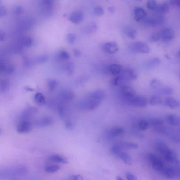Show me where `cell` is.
I'll return each instance as SVG.
<instances>
[{
  "instance_id": "6125c7cd",
  "label": "cell",
  "mask_w": 180,
  "mask_h": 180,
  "mask_svg": "<svg viewBox=\"0 0 180 180\" xmlns=\"http://www.w3.org/2000/svg\"><path fill=\"white\" fill-rule=\"evenodd\" d=\"M1 129H0V134H1Z\"/></svg>"
},
{
  "instance_id": "e575fe53",
  "label": "cell",
  "mask_w": 180,
  "mask_h": 180,
  "mask_svg": "<svg viewBox=\"0 0 180 180\" xmlns=\"http://www.w3.org/2000/svg\"><path fill=\"white\" fill-rule=\"evenodd\" d=\"M162 93L165 95H171L174 93V90L172 87L168 86L162 87L160 89Z\"/></svg>"
},
{
  "instance_id": "8d00e7d4",
  "label": "cell",
  "mask_w": 180,
  "mask_h": 180,
  "mask_svg": "<svg viewBox=\"0 0 180 180\" xmlns=\"http://www.w3.org/2000/svg\"><path fill=\"white\" fill-rule=\"evenodd\" d=\"M160 60L159 58H154L149 60L147 62V65L148 67H152L155 66L159 65L160 63Z\"/></svg>"
},
{
  "instance_id": "74e56055",
  "label": "cell",
  "mask_w": 180,
  "mask_h": 180,
  "mask_svg": "<svg viewBox=\"0 0 180 180\" xmlns=\"http://www.w3.org/2000/svg\"><path fill=\"white\" fill-rule=\"evenodd\" d=\"M126 81L122 76H117L114 80L113 84L115 86H121L124 84Z\"/></svg>"
},
{
  "instance_id": "8fae6325",
  "label": "cell",
  "mask_w": 180,
  "mask_h": 180,
  "mask_svg": "<svg viewBox=\"0 0 180 180\" xmlns=\"http://www.w3.org/2000/svg\"><path fill=\"white\" fill-rule=\"evenodd\" d=\"M155 147L157 150L164 156L171 150L166 144L160 141H158L155 143Z\"/></svg>"
},
{
  "instance_id": "ffe728a7",
  "label": "cell",
  "mask_w": 180,
  "mask_h": 180,
  "mask_svg": "<svg viewBox=\"0 0 180 180\" xmlns=\"http://www.w3.org/2000/svg\"><path fill=\"white\" fill-rule=\"evenodd\" d=\"M36 112V108L33 107L28 108L23 112L22 117L23 119H29Z\"/></svg>"
},
{
  "instance_id": "94428289",
  "label": "cell",
  "mask_w": 180,
  "mask_h": 180,
  "mask_svg": "<svg viewBox=\"0 0 180 180\" xmlns=\"http://www.w3.org/2000/svg\"><path fill=\"white\" fill-rule=\"evenodd\" d=\"M117 180H124L122 178L120 177H118L117 178Z\"/></svg>"
},
{
  "instance_id": "91938a15",
  "label": "cell",
  "mask_w": 180,
  "mask_h": 180,
  "mask_svg": "<svg viewBox=\"0 0 180 180\" xmlns=\"http://www.w3.org/2000/svg\"><path fill=\"white\" fill-rule=\"evenodd\" d=\"M26 90L28 91H33V89L29 88V87H26Z\"/></svg>"
},
{
  "instance_id": "52a82bcc",
  "label": "cell",
  "mask_w": 180,
  "mask_h": 180,
  "mask_svg": "<svg viewBox=\"0 0 180 180\" xmlns=\"http://www.w3.org/2000/svg\"><path fill=\"white\" fill-rule=\"evenodd\" d=\"M161 39L164 41L169 42L174 38V30L170 28H165L159 32Z\"/></svg>"
},
{
  "instance_id": "9f6ffc18",
  "label": "cell",
  "mask_w": 180,
  "mask_h": 180,
  "mask_svg": "<svg viewBox=\"0 0 180 180\" xmlns=\"http://www.w3.org/2000/svg\"><path fill=\"white\" fill-rule=\"evenodd\" d=\"M171 4L179 7L180 6V1L179 0H174L170 1Z\"/></svg>"
},
{
  "instance_id": "7c38bea8",
  "label": "cell",
  "mask_w": 180,
  "mask_h": 180,
  "mask_svg": "<svg viewBox=\"0 0 180 180\" xmlns=\"http://www.w3.org/2000/svg\"><path fill=\"white\" fill-rule=\"evenodd\" d=\"M126 81H132L137 78V75L135 71L131 69H127L123 71L122 76Z\"/></svg>"
},
{
  "instance_id": "816d5d0a",
  "label": "cell",
  "mask_w": 180,
  "mask_h": 180,
  "mask_svg": "<svg viewBox=\"0 0 180 180\" xmlns=\"http://www.w3.org/2000/svg\"><path fill=\"white\" fill-rule=\"evenodd\" d=\"M60 56L63 58L65 59H67L70 58V55L69 54V53L67 52V51H62L60 52Z\"/></svg>"
},
{
  "instance_id": "c3c4849f",
  "label": "cell",
  "mask_w": 180,
  "mask_h": 180,
  "mask_svg": "<svg viewBox=\"0 0 180 180\" xmlns=\"http://www.w3.org/2000/svg\"><path fill=\"white\" fill-rule=\"evenodd\" d=\"M48 56L47 55H42L40 56H39L37 58V61L40 63H43L47 61L48 59Z\"/></svg>"
},
{
  "instance_id": "f1b7e54d",
  "label": "cell",
  "mask_w": 180,
  "mask_h": 180,
  "mask_svg": "<svg viewBox=\"0 0 180 180\" xmlns=\"http://www.w3.org/2000/svg\"><path fill=\"white\" fill-rule=\"evenodd\" d=\"M148 123L149 125L152 126H161L164 124L163 119L159 118H153L149 120Z\"/></svg>"
},
{
  "instance_id": "681fc988",
  "label": "cell",
  "mask_w": 180,
  "mask_h": 180,
  "mask_svg": "<svg viewBox=\"0 0 180 180\" xmlns=\"http://www.w3.org/2000/svg\"><path fill=\"white\" fill-rule=\"evenodd\" d=\"M7 12V9L4 6H0V17L4 16Z\"/></svg>"
},
{
  "instance_id": "f907efd6",
  "label": "cell",
  "mask_w": 180,
  "mask_h": 180,
  "mask_svg": "<svg viewBox=\"0 0 180 180\" xmlns=\"http://www.w3.org/2000/svg\"><path fill=\"white\" fill-rule=\"evenodd\" d=\"M126 176L128 180H138L135 176L130 172L126 173Z\"/></svg>"
},
{
  "instance_id": "e7e4bbea",
  "label": "cell",
  "mask_w": 180,
  "mask_h": 180,
  "mask_svg": "<svg viewBox=\"0 0 180 180\" xmlns=\"http://www.w3.org/2000/svg\"><path fill=\"white\" fill-rule=\"evenodd\" d=\"M1 1H0V4H1Z\"/></svg>"
},
{
  "instance_id": "b9f144b4",
  "label": "cell",
  "mask_w": 180,
  "mask_h": 180,
  "mask_svg": "<svg viewBox=\"0 0 180 180\" xmlns=\"http://www.w3.org/2000/svg\"><path fill=\"white\" fill-rule=\"evenodd\" d=\"M66 39L69 43L73 44L75 41V36L73 33L68 34L67 35Z\"/></svg>"
},
{
  "instance_id": "7a4b0ae2",
  "label": "cell",
  "mask_w": 180,
  "mask_h": 180,
  "mask_svg": "<svg viewBox=\"0 0 180 180\" xmlns=\"http://www.w3.org/2000/svg\"><path fill=\"white\" fill-rule=\"evenodd\" d=\"M147 158L155 170L157 171L161 172L164 168L163 162L154 154H149L147 155Z\"/></svg>"
},
{
  "instance_id": "484cf974",
  "label": "cell",
  "mask_w": 180,
  "mask_h": 180,
  "mask_svg": "<svg viewBox=\"0 0 180 180\" xmlns=\"http://www.w3.org/2000/svg\"><path fill=\"white\" fill-rule=\"evenodd\" d=\"M97 26L95 23L92 22L88 24L86 27V31L88 33H92L97 31Z\"/></svg>"
},
{
  "instance_id": "11a10c76",
  "label": "cell",
  "mask_w": 180,
  "mask_h": 180,
  "mask_svg": "<svg viewBox=\"0 0 180 180\" xmlns=\"http://www.w3.org/2000/svg\"><path fill=\"white\" fill-rule=\"evenodd\" d=\"M23 8L21 6H18L16 7L15 9L16 14L17 15H20L22 13Z\"/></svg>"
},
{
  "instance_id": "9c48e42d",
  "label": "cell",
  "mask_w": 180,
  "mask_h": 180,
  "mask_svg": "<svg viewBox=\"0 0 180 180\" xmlns=\"http://www.w3.org/2000/svg\"><path fill=\"white\" fill-rule=\"evenodd\" d=\"M103 49L107 53L110 54H115L119 50L117 43L114 42L106 43L103 46Z\"/></svg>"
},
{
  "instance_id": "2e32d148",
  "label": "cell",
  "mask_w": 180,
  "mask_h": 180,
  "mask_svg": "<svg viewBox=\"0 0 180 180\" xmlns=\"http://www.w3.org/2000/svg\"><path fill=\"white\" fill-rule=\"evenodd\" d=\"M124 129L120 127H115L112 128L108 133V137L110 139H112L115 137L120 136L124 134Z\"/></svg>"
},
{
  "instance_id": "603a6c76",
  "label": "cell",
  "mask_w": 180,
  "mask_h": 180,
  "mask_svg": "<svg viewBox=\"0 0 180 180\" xmlns=\"http://www.w3.org/2000/svg\"><path fill=\"white\" fill-rule=\"evenodd\" d=\"M124 33L128 37L132 39H135L137 36L136 30L131 27H127L125 28Z\"/></svg>"
},
{
  "instance_id": "1f68e13d",
  "label": "cell",
  "mask_w": 180,
  "mask_h": 180,
  "mask_svg": "<svg viewBox=\"0 0 180 180\" xmlns=\"http://www.w3.org/2000/svg\"><path fill=\"white\" fill-rule=\"evenodd\" d=\"M150 86L151 88L155 90H158V89L160 90L162 87V84L159 80L154 79L151 81Z\"/></svg>"
},
{
  "instance_id": "836d02e7",
  "label": "cell",
  "mask_w": 180,
  "mask_h": 180,
  "mask_svg": "<svg viewBox=\"0 0 180 180\" xmlns=\"http://www.w3.org/2000/svg\"><path fill=\"white\" fill-rule=\"evenodd\" d=\"M111 151L113 154L118 155L119 156L123 152L118 144L114 145L112 147Z\"/></svg>"
},
{
  "instance_id": "7dc6e473",
  "label": "cell",
  "mask_w": 180,
  "mask_h": 180,
  "mask_svg": "<svg viewBox=\"0 0 180 180\" xmlns=\"http://www.w3.org/2000/svg\"><path fill=\"white\" fill-rule=\"evenodd\" d=\"M48 84L49 88L51 90H55L56 87L57 83L56 80H49L48 83Z\"/></svg>"
},
{
  "instance_id": "5bb4252c",
  "label": "cell",
  "mask_w": 180,
  "mask_h": 180,
  "mask_svg": "<svg viewBox=\"0 0 180 180\" xmlns=\"http://www.w3.org/2000/svg\"><path fill=\"white\" fill-rule=\"evenodd\" d=\"M83 13L80 11H76L71 14L69 19L73 23L78 24L83 21Z\"/></svg>"
},
{
  "instance_id": "44dd1931",
  "label": "cell",
  "mask_w": 180,
  "mask_h": 180,
  "mask_svg": "<svg viewBox=\"0 0 180 180\" xmlns=\"http://www.w3.org/2000/svg\"><path fill=\"white\" fill-rule=\"evenodd\" d=\"M118 144L122 150L124 149H135L138 147L137 144L133 142H122Z\"/></svg>"
},
{
  "instance_id": "6da1fadb",
  "label": "cell",
  "mask_w": 180,
  "mask_h": 180,
  "mask_svg": "<svg viewBox=\"0 0 180 180\" xmlns=\"http://www.w3.org/2000/svg\"><path fill=\"white\" fill-rule=\"evenodd\" d=\"M105 94L102 90H97L92 93L83 103V106L88 110L97 108L104 98Z\"/></svg>"
},
{
  "instance_id": "4fadbf2b",
  "label": "cell",
  "mask_w": 180,
  "mask_h": 180,
  "mask_svg": "<svg viewBox=\"0 0 180 180\" xmlns=\"http://www.w3.org/2000/svg\"><path fill=\"white\" fill-rule=\"evenodd\" d=\"M147 13L143 8L140 7H137L134 10V17L135 20L140 21L144 20L146 18Z\"/></svg>"
},
{
  "instance_id": "ba28073f",
  "label": "cell",
  "mask_w": 180,
  "mask_h": 180,
  "mask_svg": "<svg viewBox=\"0 0 180 180\" xmlns=\"http://www.w3.org/2000/svg\"><path fill=\"white\" fill-rule=\"evenodd\" d=\"M147 100L145 97L136 95L133 98L130 104L140 108L145 107L147 106Z\"/></svg>"
},
{
  "instance_id": "cb8c5ba5",
  "label": "cell",
  "mask_w": 180,
  "mask_h": 180,
  "mask_svg": "<svg viewBox=\"0 0 180 180\" xmlns=\"http://www.w3.org/2000/svg\"><path fill=\"white\" fill-rule=\"evenodd\" d=\"M122 69V66L117 64H113L109 68V70L113 75H117L121 72Z\"/></svg>"
},
{
  "instance_id": "f6af8a7d",
  "label": "cell",
  "mask_w": 180,
  "mask_h": 180,
  "mask_svg": "<svg viewBox=\"0 0 180 180\" xmlns=\"http://www.w3.org/2000/svg\"><path fill=\"white\" fill-rule=\"evenodd\" d=\"M170 138L172 142L176 144H179L180 139L179 135L173 133L170 136Z\"/></svg>"
},
{
  "instance_id": "5b68a950",
  "label": "cell",
  "mask_w": 180,
  "mask_h": 180,
  "mask_svg": "<svg viewBox=\"0 0 180 180\" xmlns=\"http://www.w3.org/2000/svg\"><path fill=\"white\" fill-rule=\"evenodd\" d=\"M166 177L169 179H175L179 178V169L176 168H164L161 172Z\"/></svg>"
},
{
  "instance_id": "f35d334b",
  "label": "cell",
  "mask_w": 180,
  "mask_h": 180,
  "mask_svg": "<svg viewBox=\"0 0 180 180\" xmlns=\"http://www.w3.org/2000/svg\"><path fill=\"white\" fill-rule=\"evenodd\" d=\"M149 124L148 122L145 120L140 121L138 124V128L142 131H145L148 128Z\"/></svg>"
},
{
  "instance_id": "d590c367",
  "label": "cell",
  "mask_w": 180,
  "mask_h": 180,
  "mask_svg": "<svg viewBox=\"0 0 180 180\" xmlns=\"http://www.w3.org/2000/svg\"><path fill=\"white\" fill-rule=\"evenodd\" d=\"M9 86V82L6 80H1L0 81V90L5 92L8 90Z\"/></svg>"
},
{
  "instance_id": "ac0fdd59",
  "label": "cell",
  "mask_w": 180,
  "mask_h": 180,
  "mask_svg": "<svg viewBox=\"0 0 180 180\" xmlns=\"http://www.w3.org/2000/svg\"><path fill=\"white\" fill-rule=\"evenodd\" d=\"M165 103L167 106L172 109L178 108L180 106L179 101L173 97L167 98L165 99Z\"/></svg>"
},
{
  "instance_id": "ee69618b",
  "label": "cell",
  "mask_w": 180,
  "mask_h": 180,
  "mask_svg": "<svg viewBox=\"0 0 180 180\" xmlns=\"http://www.w3.org/2000/svg\"><path fill=\"white\" fill-rule=\"evenodd\" d=\"M94 13L97 16H102L104 14V11L102 7L97 6L94 9Z\"/></svg>"
},
{
  "instance_id": "be15d7a7",
  "label": "cell",
  "mask_w": 180,
  "mask_h": 180,
  "mask_svg": "<svg viewBox=\"0 0 180 180\" xmlns=\"http://www.w3.org/2000/svg\"><path fill=\"white\" fill-rule=\"evenodd\" d=\"M10 180H17L15 179H11Z\"/></svg>"
},
{
  "instance_id": "83f0119b",
  "label": "cell",
  "mask_w": 180,
  "mask_h": 180,
  "mask_svg": "<svg viewBox=\"0 0 180 180\" xmlns=\"http://www.w3.org/2000/svg\"><path fill=\"white\" fill-rule=\"evenodd\" d=\"M34 100L35 102L40 105H43L45 102V97L43 94L39 92L35 94Z\"/></svg>"
},
{
  "instance_id": "7402d4cb",
  "label": "cell",
  "mask_w": 180,
  "mask_h": 180,
  "mask_svg": "<svg viewBox=\"0 0 180 180\" xmlns=\"http://www.w3.org/2000/svg\"><path fill=\"white\" fill-rule=\"evenodd\" d=\"M170 6L167 2H163L158 4L156 10L162 13H166L169 11Z\"/></svg>"
},
{
  "instance_id": "4316f807",
  "label": "cell",
  "mask_w": 180,
  "mask_h": 180,
  "mask_svg": "<svg viewBox=\"0 0 180 180\" xmlns=\"http://www.w3.org/2000/svg\"><path fill=\"white\" fill-rule=\"evenodd\" d=\"M60 169V167L58 165H51L46 166L44 168V170L48 173H54L58 171Z\"/></svg>"
},
{
  "instance_id": "d6a6232c",
  "label": "cell",
  "mask_w": 180,
  "mask_h": 180,
  "mask_svg": "<svg viewBox=\"0 0 180 180\" xmlns=\"http://www.w3.org/2000/svg\"><path fill=\"white\" fill-rule=\"evenodd\" d=\"M2 68L5 72L8 74L13 73L15 70L14 66L9 63H5L2 67Z\"/></svg>"
},
{
  "instance_id": "db71d44e",
  "label": "cell",
  "mask_w": 180,
  "mask_h": 180,
  "mask_svg": "<svg viewBox=\"0 0 180 180\" xmlns=\"http://www.w3.org/2000/svg\"><path fill=\"white\" fill-rule=\"evenodd\" d=\"M73 54L76 57H80L81 56L82 52L79 49H74L73 50Z\"/></svg>"
},
{
  "instance_id": "277c9868",
  "label": "cell",
  "mask_w": 180,
  "mask_h": 180,
  "mask_svg": "<svg viewBox=\"0 0 180 180\" xmlns=\"http://www.w3.org/2000/svg\"><path fill=\"white\" fill-rule=\"evenodd\" d=\"M130 48L134 51L143 53H147L150 51V48L145 43L137 42L131 44Z\"/></svg>"
},
{
  "instance_id": "bcb514c9",
  "label": "cell",
  "mask_w": 180,
  "mask_h": 180,
  "mask_svg": "<svg viewBox=\"0 0 180 180\" xmlns=\"http://www.w3.org/2000/svg\"><path fill=\"white\" fill-rule=\"evenodd\" d=\"M51 120L49 118H44L40 120L37 122L39 125L41 126H44L49 125L51 123Z\"/></svg>"
},
{
  "instance_id": "9a60e30c",
  "label": "cell",
  "mask_w": 180,
  "mask_h": 180,
  "mask_svg": "<svg viewBox=\"0 0 180 180\" xmlns=\"http://www.w3.org/2000/svg\"><path fill=\"white\" fill-rule=\"evenodd\" d=\"M48 161L53 163L65 164L68 163V160L64 156L58 154H53L48 158Z\"/></svg>"
},
{
  "instance_id": "60d3db41",
  "label": "cell",
  "mask_w": 180,
  "mask_h": 180,
  "mask_svg": "<svg viewBox=\"0 0 180 180\" xmlns=\"http://www.w3.org/2000/svg\"><path fill=\"white\" fill-rule=\"evenodd\" d=\"M161 39L159 32H156L152 34L149 37V40L151 42H156Z\"/></svg>"
},
{
  "instance_id": "8992f818",
  "label": "cell",
  "mask_w": 180,
  "mask_h": 180,
  "mask_svg": "<svg viewBox=\"0 0 180 180\" xmlns=\"http://www.w3.org/2000/svg\"><path fill=\"white\" fill-rule=\"evenodd\" d=\"M164 18L159 16L155 17L148 18L144 20V23L146 25L149 26H156L161 25L164 22Z\"/></svg>"
},
{
  "instance_id": "680465c9",
  "label": "cell",
  "mask_w": 180,
  "mask_h": 180,
  "mask_svg": "<svg viewBox=\"0 0 180 180\" xmlns=\"http://www.w3.org/2000/svg\"><path fill=\"white\" fill-rule=\"evenodd\" d=\"M108 10L111 12V13L113 14L115 12V8L113 7H110L108 8Z\"/></svg>"
},
{
  "instance_id": "ab89813d",
  "label": "cell",
  "mask_w": 180,
  "mask_h": 180,
  "mask_svg": "<svg viewBox=\"0 0 180 180\" xmlns=\"http://www.w3.org/2000/svg\"><path fill=\"white\" fill-rule=\"evenodd\" d=\"M158 4L156 1L154 0H149L148 1L147 3V8L151 10H156Z\"/></svg>"
},
{
  "instance_id": "6f0895ef",
  "label": "cell",
  "mask_w": 180,
  "mask_h": 180,
  "mask_svg": "<svg viewBox=\"0 0 180 180\" xmlns=\"http://www.w3.org/2000/svg\"><path fill=\"white\" fill-rule=\"evenodd\" d=\"M5 34L3 30H0V41H2L5 40Z\"/></svg>"
},
{
  "instance_id": "d6986e66",
  "label": "cell",
  "mask_w": 180,
  "mask_h": 180,
  "mask_svg": "<svg viewBox=\"0 0 180 180\" xmlns=\"http://www.w3.org/2000/svg\"><path fill=\"white\" fill-rule=\"evenodd\" d=\"M155 129L157 133L163 135H169L170 136L174 133L173 131L171 128L166 126H157Z\"/></svg>"
},
{
  "instance_id": "e0dca14e",
  "label": "cell",
  "mask_w": 180,
  "mask_h": 180,
  "mask_svg": "<svg viewBox=\"0 0 180 180\" xmlns=\"http://www.w3.org/2000/svg\"><path fill=\"white\" fill-rule=\"evenodd\" d=\"M167 120L168 123L173 126H179L180 119L179 116L174 114H171L167 116Z\"/></svg>"
},
{
  "instance_id": "3957f363",
  "label": "cell",
  "mask_w": 180,
  "mask_h": 180,
  "mask_svg": "<svg viewBox=\"0 0 180 180\" xmlns=\"http://www.w3.org/2000/svg\"><path fill=\"white\" fill-rule=\"evenodd\" d=\"M122 92L124 100L129 104L132 100L136 95L133 88L128 85L122 87Z\"/></svg>"
},
{
  "instance_id": "4dcf8cb0",
  "label": "cell",
  "mask_w": 180,
  "mask_h": 180,
  "mask_svg": "<svg viewBox=\"0 0 180 180\" xmlns=\"http://www.w3.org/2000/svg\"><path fill=\"white\" fill-rule=\"evenodd\" d=\"M75 64L73 62H69L65 65V69L68 73L69 74H72L75 70Z\"/></svg>"
},
{
  "instance_id": "7bdbcfd3",
  "label": "cell",
  "mask_w": 180,
  "mask_h": 180,
  "mask_svg": "<svg viewBox=\"0 0 180 180\" xmlns=\"http://www.w3.org/2000/svg\"><path fill=\"white\" fill-rule=\"evenodd\" d=\"M23 43L24 45L27 47H30L33 44V40L31 37H26L23 40Z\"/></svg>"
},
{
  "instance_id": "d4e9b609",
  "label": "cell",
  "mask_w": 180,
  "mask_h": 180,
  "mask_svg": "<svg viewBox=\"0 0 180 180\" xmlns=\"http://www.w3.org/2000/svg\"><path fill=\"white\" fill-rule=\"evenodd\" d=\"M124 163L126 165H131L132 164V160L131 157L127 153L123 152L119 156Z\"/></svg>"
},
{
  "instance_id": "f546056e",
  "label": "cell",
  "mask_w": 180,
  "mask_h": 180,
  "mask_svg": "<svg viewBox=\"0 0 180 180\" xmlns=\"http://www.w3.org/2000/svg\"><path fill=\"white\" fill-rule=\"evenodd\" d=\"M162 102V100L159 96H152L149 100V103L152 105H156L160 104Z\"/></svg>"
},
{
  "instance_id": "30bf717a",
  "label": "cell",
  "mask_w": 180,
  "mask_h": 180,
  "mask_svg": "<svg viewBox=\"0 0 180 180\" xmlns=\"http://www.w3.org/2000/svg\"><path fill=\"white\" fill-rule=\"evenodd\" d=\"M31 123L27 120H23L18 126L17 131L19 133H26L31 131Z\"/></svg>"
},
{
  "instance_id": "f5cc1de1",
  "label": "cell",
  "mask_w": 180,
  "mask_h": 180,
  "mask_svg": "<svg viewBox=\"0 0 180 180\" xmlns=\"http://www.w3.org/2000/svg\"><path fill=\"white\" fill-rule=\"evenodd\" d=\"M70 180H84L83 178L79 174L74 175L71 176Z\"/></svg>"
}]
</instances>
